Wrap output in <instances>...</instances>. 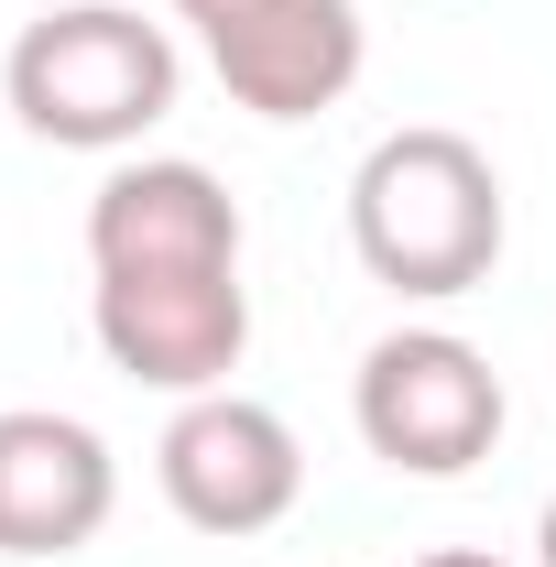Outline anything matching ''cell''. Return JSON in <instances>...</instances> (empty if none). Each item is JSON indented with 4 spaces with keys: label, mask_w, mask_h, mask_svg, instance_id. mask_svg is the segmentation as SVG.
<instances>
[{
    "label": "cell",
    "mask_w": 556,
    "mask_h": 567,
    "mask_svg": "<svg viewBox=\"0 0 556 567\" xmlns=\"http://www.w3.org/2000/svg\"><path fill=\"white\" fill-rule=\"evenodd\" d=\"M349 251L360 274L415 295V306H447V295H481L491 262H502V175L470 132H382L349 175Z\"/></svg>",
    "instance_id": "6da1fadb"
},
{
    "label": "cell",
    "mask_w": 556,
    "mask_h": 567,
    "mask_svg": "<svg viewBox=\"0 0 556 567\" xmlns=\"http://www.w3.org/2000/svg\"><path fill=\"white\" fill-rule=\"evenodd\" d=\"M0 87H11V110H22L33 142L132 153L175 110V33L142 22V11H121V0H66V11L22 22Z\"/></svg>",
    "instance_id": "7a4b0ae2"
},
{
    "label": "cell",
    "mask_w": 556,
    "mask_h": 567,
    "mask_svg": "<svg viewBox=\"0 0 556 567\" xmlns=\"http://www.w3.org/2000/svg\"><path fill=\"white\" fill-rule=\"evenodd\" d=\"M360 447L404 481H459L502 447V371H491L459 328H393L371 339L360 382H349Z\"/></svg>",
    "instance_id": "3957f363"
},
{
    "label": "cell",
    "mask_w": 556,
    "mask_h": 567,
    "mask_svg": "<svg viewBox=\"0 0 556 567\" xmlns=\"http://www.w3.org/2000/svg\"><path fill=\"white\" fill-rule=\"evenodd\" d=\"M153 470H164V502L197 535H274L306 502V447L251 393H186L164 447H153Z\"/></svg>",
    "instance_id": "277c9868"
},
{
    "label": "cell",
    "mask_w": 556,
    "mask_h": 567,
    "mask_svg": "<svg viewBox=\"0 0 556 567\" xmlns=\"http://www.w3.org/2000/svg\"><path fill=\"white\" fill-rule=\"evenodd\" d=\"M87 328L110 371H132L153 393H229V371L251 350V284L240 274H99Z\"/></svg>",
    "instance_id": "5b68a950"
},
{
    "label": "cell",
    "mask_w": 556,
    "mask_h": 567,
    "mask_svg": "<svg viewBox=\"0 0 556 567\" xmlns=\"http://www.w3.org/2000/svg\"><path fill=\"white\" fill-rule=\"evenodd\" d=\"M87 274H240V197L186 153H142L87 197Z\"/></svg>",
    "instance_id": "8992f818"
},
{
    "label": "cell",
    "mask_w": 556,
    "mask_h": 567,
    "mask_svg": "<svg viewBox=\"0 0 556 567\" xmlns=\"http://www.w3.org/2000/svg\"><path fill=\"white\" fill-rule=\"evenodd\" d=\"M360 0H251L208 33V66L218 87L251 110V121H317L360 87Z\"/></svg>",
    "instance_id": "52a82bcc"
},
{
    "label": "cell",
    "mask_w": 556,
    "mask_h": 567,
    "mask_svg": "<svg viewBox=\"0 0 556 567\" xmlns=\"http://www.w3.org/2000/svg\"><path fill=\"white\" fill-rule=\"evenodd\" d=\"M121 502V458L99 425L55 415V404H11L0 415V557H76L99 546Z\"/></svg>",
    "instance_id": "ba28073f"
},
{
    "label": "cell",
    "mask_w": 556,
    "mask_h": 567,
    "mask_svg": "<svg viewBox=\"0 0 556 567\" xmlns=\"http://www.w3.org/2000/svg\"><path fill=\"white\" fill-rule=\"evenodd\" d=\"M175 11H186L197 33H218V22H229V11H251V0H175Z\"/></svg>",
    "instance_id": "9c48e42d"
},
{
    "label": "cell",
    "mask_w": 556,
    "mask_h": 567,
    "mask_svg": "<svg viewBox=\"0 0 556 567\" xmlns=\"http://www.w3.org/2000/svg\"><path fill=\"white\" fill-rule=\"evenodd\" d=\"M415 567H502V557H481V546H436V557H415Z\"/></svg>",
    "instance_id": "30bf717a"
},
{
    "label": "cell",
    "mask_w": 556,
    "mask_h": 567,
    "mask_svg": "<svg viewBox=\"0 0 556 567\" xmlns=\"http://www.w3.org/2000/svg\"><path fill=\"white\" fill-rule=\"evenodd\" d=\"M535 557L556 567V492H546V524H535Z\"/></svg>",
    "instance_id": "8fae6325"
}]
</instances>
